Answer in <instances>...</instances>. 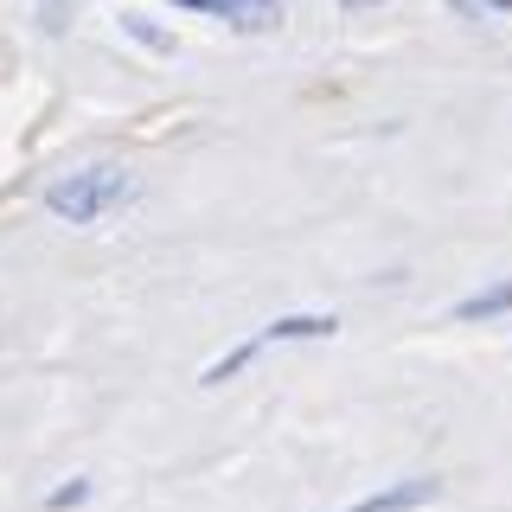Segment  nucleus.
I'll use <instances>...</instances> for the list:
<instances>
[{"label": "nucleus", "instance_id": "obj_1", "mask_svg": "<svg viewBox=\"0 0 512 512\" xmlns=\"http://www.w3.org/2000/svg\"><path fill=\"white\" fill-rule=\"evenodd\" d=\"M122 199H128V173L122 167H84V173H71V180L52 186V212L64 224H96L103 212H116Z\"/></svg>", "mask_w": 512, "mask_h": 512}, {"label": "nucleus", "instance_id": "obj_2", "mask_svg": "<svg viewBox=\"0 0 512 512\" xmlns=\"http://www.w3.org/2000/svg\"><path fill=\"white\" fill-rule=\"evenodd\" d=\"M320 333H333V314H288V320H276V327H263L256 340H244V346L231 352V359H218L212 372H205V384H218V378L244 372L256 352H263V346H276V340H320Z\"/></svg>", "mask_w": 512, "mask_h": 512}, {"label": "nucleus", "instance_id": "obj_3", "mask_svg": "<svg viewBox=\"0 0 512 512\" xmlns=\"http://www.w3.org/2000/svg\"><path fill=\"white\" fill-rule=\"evenodd\" d=\"M180 7H192V13H218V20H231V26H244V32L276 26V0H180Z\"/></svg>", "mask_w": 512, "mask_h": 512}, {"label": "nucleus", "instance_id": "obj_4", "mask_svg": "<svg viewBox=\"0 0 512 512\" xmlns=\"http://www.w3.org/2000/svg\"><path fill=\"white\" fill-rule=\"evenodd\" d=\"M429 493H436L429 480H410V487H391V493H372V500H359L352 512H404V506H423Z\"/></svg>", "mask_w": 512, "mask_h": 512}, {"label": "nucleus", "instance_id": "obj_5", "mask_svg": "<svg viewBox=\"0 0 512 512\" xmlns=\"http://www.w3.org/2000/svg\"><path fill=\"white\" fill-rule=\"evenodd\" d=\"M512 308V282H500V288H487V295H468L455 308V320H493V314H506Z\"/></svg>", "mask_w": 512, "mask_h": 512}, {"label": "nucleus", "instance_id": "obj_6", "mask_svg": "<svg viewBox=\"0 0 512 512\" xmlns=\"http://www.w3.org/2000/svg\"><path fill=\"white\" fill-rule=\"evenodd\" d=\"M128 32H135L141 45H154V52H173V39H167L160 26H148V20H128Z\"/></svg>", "mask_w": 512, "mask_h": 512}, {"label": "nucleus", "instance_id": "obj_7", "mask_svg": "<svg viewBox=\"0 0 512 512\" xmlns=\"http://www.w3.org/2000/svg\"><path fill=\"white\" fill-rule=\"evenodd\" d=\"M77 500H84V480H71V487H58V493H52V512H64V506H77Z\"/></svg>", "mask_w": 512, "mask_h": 512}, {"label": "nucleus", "instance_id": "obj_8", "mask_svg": "<svg viewBox=\"0 0 512 512\" xmlns=\"http://www.w3.org/2000/svg\"><path fill=\"white\" fill-rule=\"evenodd\" d=\"M493 7H512V0H493Z\"/></svg>", "mask_w": 512, "mask_h": 512}, {"label": "nucleus", "instance_id": "obj_9", "mask_svg": "<svg viewBox=\"0 0 512 512\" xmlns=\"http://www.w3.org/2000/svg\"><path fill=\"white\" fill-rule=\"evenodd\" d=\"M455 7H474V0H455Z\"/></svg>", "mask_w": 512, "mask_h": 512}, {"label": "nucleus", "instance_id": "obj_10", "mask_svg": "<svg viewBox=\"0 0 512 512\" xmlns=\"http://www.w3.org/2000/svg\"><path fill=\"white\" fill-rule=\"evenodd\" d=\"M352 7H365V0H352Z\"/></svg>", "mask_w": 512, "mask_h": 512}]
</instances>
